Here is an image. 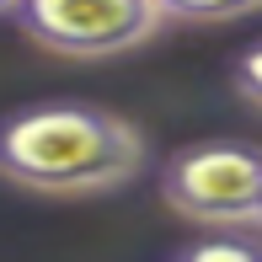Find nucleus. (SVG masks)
<instances>
[{
	"instance_id": "f257e3e1",
	"label": "nucleus",
	"mask_w": 262,
	"mask_h": 262,
	"mask_svg": "<svg viewBox=\"0 0 262 262\" xmlns=\"http://www.w3.org/2000/svg\"><path fill=\"white\" fill-rule=\"evenodd\" d=\"M145 134L97 102H38L0 118V177L43 198H91L145 171Z\"/></svg>"
},
{
	"instance_id": "f03ea898",
	"label": "nucleus",
	"mask_w": 262,
	"mask_h": 262,
	"mask_svg": "<svg viewBox=\"0 0 262 262\" xmlns=\"http://www.w3.org/2000/svg\"><path fill=\"white\" fill-rule=\"evenodd\" d=\"M161 198L182 220L214 225V230L262 225V145L204 139L177 150L161 166Z\"/></svg>"
},
{
	"instance_id": "7ed1b4c3",
	"label": "nucleus",
	"mask_w": 262,
	"mask_h": 262,
	"mask_svg": "<svg viewBox=\"0 0 262 262\" xmlns=\"http://www.w3.org/2000/svg\"><path fill=\"white\" fill-rule=\"evenodd\" d=\"M16 21L38 49L64 59H113L166 27L161 0H21Z\"/></svg>"
},
{
	"instance_id": "20e7f679",
	"label": "nucleus",
	"mask_w": 262,
	"mask_h": 262,
	"mask_svg": "<svg viewBox=\"0 0 262 262\" xmlns=\"http://www.w3.org/2000/svg\"><path fill=\"white\" fill-rule=\"evenodd\" d=\"M166 262H262V241L257 235H241V230H214L204 241L177 246Z\"/></svg>"
},
{
	"instance_id": "39448f33",
	"label": "nucleus",
	"mask_w": 262,
	"mask_h": 262,
	"mask_svg": "<svg viewBox=\"0 0 262 262\" xmlns=\"http://www.w3.org/2000/svg\"><path fill=\"white\" fill-rule=\"evenodd\" d=\"M166 21H187V27H220V21L257 16L262 0H161Z\"/></svg>"
},
{
	"instance_id": "423d86ee",
	"label": "nucleus",
	"mask_w": 262,
	"mask_h": 262,
	"mask_svg": "<svg viewBox=\"0 0 262 262\" xmlns=\"http://www.w3.org/2000/svg\"><path fill=\"white\" fill-rule=\"evenodd\" d=\"M230 86H235V97H241L246 107H257V113H262V38L252 43V49L235 54V64H230Z\"/></svg>"
},
{
	"instance_id": "0eeeda50",
	"label": "nucleus",
	"mask_w": 262,
	"mask_h": 262,
	"mask_svg": "<svg viewBox=\"0 0 262 262\" xmlns=\"http://www.w3.org/2000/svg\"><path fill=\"white\" fill-rule=\"evenodd\" d=\"M16 6L21 0H0V16H16Z\"/></svg>"
}]
</instances>
